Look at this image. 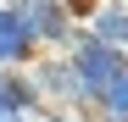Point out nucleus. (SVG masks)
<instances>
[{"label":"nucleus","mask_w":128,"mask_h":122,"mask_svg":"<svg viewBox=\"0 0 128 122\" xmlns=\"http://www.w3.org/2000/svg\"><path fill=\"white\" fill-rule=\"evenodd\" d=\"M67 61H72V72H78V83H84V100H100V94H106V89H112L117 78L128 72V50H117V45H100L89 28L72 39Z\"/></svg>","instance_id":"nucleus-1"},{"label":"nucleus","mask_w":128,"mask_h":122,"mask_svg":"<svg viewBox=\"0 0 128 122\" xmlns=\"http://www.w3.org/2000/svg\"><path fill=\"white\" fill-rule=\"evenodd\" d=\"M17 17L34 45H56V50H72V39L84 33V22L72 17L67 0H17Z\"/></svg>","instance_id":"nucleus-2"},{"label":"nucleus","mask_w":128,"mask_h":122,"mask_svg":"<svg viewBox=\"0 0 128 122\" xmlns=\"http://www.w3.org/2000/svg\"><path fill=\"white\" fill-rule=\"evenodd\" d=\"M34 89L39 100H45V111H89V100H84V83H78V72H72V61L61 56V61H34Z\"/></svg>","instance_id":"nucleus-3"},{"label":"nucleus","mask_w":128,"mask_h":122,"mask_svg":"<svg viewBox=\"0 0 128 122\" xmlns=\"http://www.w3.org/2000/svg\"><path fill=\"white\" fill-rule=\"evenodd\" d=\"M34 50H39V45L28 39V28H22V17H17V6H0V67H6V72H22Z\"/></svg>","instance_id":"nucleus-4"},{"label":"nucleus","mask_w":128,"mask_h":122,"mask_svg":"<svg viewBox=\"0 0 128 122\" xmlns=\"http://www.w3.org/2000/svg\"><path fill=\"white\" fill-rule=\"evenodd\" d=\"M89 33L100 39V45L128 50V6H122V0H100V6H95V17H89Z\"/></svg>","instance_id":"nucleus-5"},{"label":"nucleus","mask_w":128,"mask_h":122,"mask_svg":"<svg viewBox=\"0 0 128 122\" xmlns=\"http://www.w3.org/2000/svg\"><path fill=\"white\" fill-rule=\"evenodd\" d=\"M95 117H100V122H128V72L95 100Z\"/></svg>","instance_id":"nucleus-6"},{"label":"nucleus","mask_w":128,"mask_h":122,"mask_svg":"<svg viewBox=\"0 0 128 122\" xmlns=\"http://www.w3.org/2000/svg\"><path fill=\"white\" fill-rule=\"evenodd\" d=\"M39 122H84V111H45Z\"/></svg>","instance_id":"nucleus-7"},{"label":"nucleus","mask_w":128,"mask_h":122,"mask_svg":"<svg viewBox=\"0 0 128 122\" xmlns=\"http://www.w3.org/2000/svg\"><path fill=\"white\" fill-rule=\"evenodd\" d=\"M0 122H39V117H28V111H0Z\"/></svg>","instance_id":"nucleus-8"},{"label":"nucleus","mask_w":128,"mask_h":122,"mask_svg":"<svg viewBox=\"0 0 128 122\" xmlns=\"http://www.w3.org/2000/svg\"><path fill=\"white\" fill-rule=\"evenodd\" d=\"M0 6H17V0H0Z\"/></svg>","instance_id":"nucleus-9"}]
</instances>
